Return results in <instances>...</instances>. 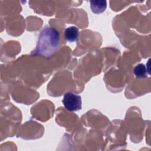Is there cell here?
I'll return each mask as SVG.
<instances>
[{"instance_id": "277c9868", "label": "cell", "mask_w": 151, "mask_h": 151, "mask_svg": "<svg viewBox=\"0 0 151 151\" xmlns=\"http://www.w3.org/2000/svg\"><path fill=\"white\" fill-rule=\"evenodd\" d=\"M90 8L92 12L99 14L105 11L107 8V2L106 1H91Z\"/></svg>"}, {"instance_id": "7a4b0ae2", "label": "cell", "mask_w": 151, "mask_h": 151, "mask_svg": "<svg viewBox=\"0 0 151 151\" xmlns=\"http://www.w3.org/2000/svg\"><path fill=\"white\" fill-rule=\"evenodd\" d=\"M63 103L66 109L71 111H77L82 108L81 96L71 92H68L64 94Z\"/></svg>"}, {"instance_id": "5b68a950", "label": "cell", "mask_w": 151, "mask_h": 151, "mask_svg": "<svg viewBox=\"0 0 151 151\" xmlns=\"http://www.w3.org/2000/svg\"><path fill=\"white\" fill-rule=\"evenodd\" d=\"M133 73L137 78H143L146 77L147 69L145 65L143 63L138 64L134 67Z\"/></svg>"}, {"instance_id": "6da1fadb", "label": "cell", "mask_w": 151, "mask_h": 151, "mask_svg": "<svg viewBox=\"0 0 151 151\" xmlns=\"http://www.w3.org/2000/svg\"><path fill=\"white\" fill-rule=\"evenodd\" d=\"M59 45L58 31L52 27L46 26L40 32L36 47L32 54H41L45 57H50L58 50Z\"/></svg>"}, {"instance_id": "3957f363", "label": "cell", "mask_w": 151, "mask_h": 151, "mask_svg": "<svg viewBox=\"0 0 151 151\" xmlns=\"http://www.w3.org/2000/svg\"><path fill=\"white\" fill-rule=\"evenodd\" d=\"M79 37V29L76 26H70L64 30V37L69 42L76 41Z\"/></svg>"}]
</instances>
